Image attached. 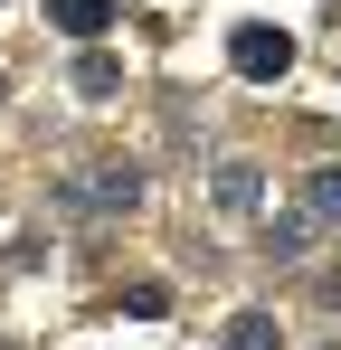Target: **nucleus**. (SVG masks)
Wrapping results in <instances>:
<instances>
[{
	"instance_id": "nucleus-1",
	"label": "nucleus",
	"mask_w": 341,
	"mask_h": 350,
	"mask_svg": "<svg viewBox=\"0 0 341 350\" xmlns=\"http://www.w3.org/2000/svg\"><path fill=\"white\" fill-rule=\"evenodd\" d=\"M227 66H237V76H256V85H275L284 66H294V38H284V29H256V19H247V29L227 38Z\"/></svg>"
},
{
	"instance_id": "nucleus-2",
	"label": "nucleus",
	"mask_w": 341,
	"mask_h": 350,
	"mask_svg": "<svg viewBox=\"0 0 341 350\" xmlns=\"http://www.w3.org/2000/svg\"><path fill=\"white\" fill-rule=\"evenodd\" d=\"M66 199H86V208H133V199H142V171H123V161H95V180H76Z\"/></svg>"
},
{
	"instance_id": "nucleus-3",
	"label": "nucleus",
	"mask_w": 341,
	"mask_h": 350,
	"mask_svg": "<svg viewBox=\"0 0 341 350\" xmlns=\"http://www.w3.org/2000/svg\"><path fill=\"white\" fill-rule=\"evenodd\" d=\"M114 10H123V0H48V19L66 29V38H95V29H105Z\"/></svg>"
},
{
	"instance_id": "nucleus-4",
	"label": "nucleus",
	"mask_w": 341,
	"mask_h": 350,
	"mask_svg": "<svg viewBox=\"0 0 341 350\" xmlns=\"http://www.w3.org/2000/svg\"><path fill=\"white\" fill-rule=\"evenodd\" d=\"M284 332H275V312H237L227 322V350H275Z\"/></svg>"
},
{
	"instance_id": "nucleus-5",
	"label": "nucleus",
	"mask_w": 341,
	"mask_h": 350,
	"mask_svg": "<svg viewBox=\"0 0 341 350\" xmlns=\"http://www.w3.org/2000/svg\"><path fill=\"white\" fill-rule=\"evenodd\" d=\"M218 199H227V208H256V199H266L256 161H227V171H218Z\"/></svg>"
},
{
	"instance_id": "nucleus-6",
	"label": "nucleus",
	"mask_w": 341,
	"mask_h": 350,
	"mask_svg": "<svg viewBox=\"0 0 341 350\" xmlns=\"http://www.w3.org/2000/svg\"><path fill=\"white\" fill-rule=\"evenodd\" d=\"M303 237H313V218L284 208V218H266V256H303Z\"/></svg>"
},
{
	"instance_id": "nucleus-7",
	"label": "nucleus",
	"mask_w": 341,
	"mask_h": 350,
	"mask_svg": "<svg viewBox=\"0 0 341 350\" xmlns=\"http://www.w3.org/2000/svg\"><path fill=\"white\" fill-rule=\"evenodd\" d=\"M114 85H123V76H114V57H95V48H86V57H76V95H114Z\"/></svg>"
},
{
	"instance_id": "nucleus-8",
	"label": "nucleus",
	"mask_w": 341,
	"mask_h": 350,
	"mask_svg": "<svg viewBox=\"0 0 341 350\" xmlns=\"http://www.w3.org/2000/svg\"><path fill=\"white\" fill-rule=\"evenodd\" d=\"M303 199H313V218H341V161H332V171H313Z\"/></svg>"
}]
</instances>
